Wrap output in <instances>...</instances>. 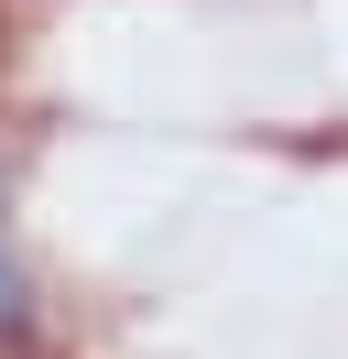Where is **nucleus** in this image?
I'll return each instance as SVG.
<instances>
[{"label":"nucleus","mask_w":348,"mask_h":359,"mask_svg":"<svg viewBox=\"0 0 348 359\" xmlns=\"http://www.w3.org/2000/svg\"><path fill=\"white\" fill-rule=\"evenodd\" d=\"M22 327V272H11V250H0V337Z\"/></svg>","instance_id":"obj_1"}]
</instances>
